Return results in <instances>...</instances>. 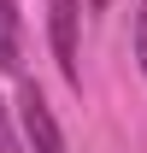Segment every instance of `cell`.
Returning a JSON list of instances; mask_svg holds the SVG:
<instances>
[{"instance_id": "8992f818", "label": "cell", "mask_w": 147, "mask_h": 153, "mask_svg": "<svg viewBox=\"0 0 147 153\" xmlns=\"http://www.w3.org/2000/svg\"><path fill=\"white\" fill-rule=\"evenodd\" d=\"M88 6H94V12H100V6H112V0H88Z\"/></svg>"}, {"instance_id": "6da1fadb", "label": "cell", "mask_w": 147, "mask_h": 153, "mask_svg": "<svg viewBox=\"0 0 147 153\" xmlns=\"http://www.w3.org/2000/svg\"><path fill=\"white\" fill-rule=\"evenodd\" d=\"M18 112H24V130H30V147L36 153H65V135H59V124H53V106L41 100L36 82L18 88Z\"/></svg>"}, {"instance_id": "3957f363", "label": "cell", "mask_w": 147, "mask_h": 153, "mask_svg": "<svg viewBox=\"0 0 147 153\" xmlns=\"http://www.w3.org/2000/svg\"><path fill=\"white\" fill-rule=\"evenodd\" d=\"M0 76H24V24L12 0H0Z\"/></svg>"}, {"instance_id": "7a4b0ae2", "label": "cell", "mask_w": 147, "mask_h": 153, "mask_svg": "<svg viewBox=\"0 0 147 153\" xmlns=\"http://www.w3.org/2000/svg\"><path fill=\"white\" fill-rule=\"evenodd\" d=\"M76 0H53V12H47V24H53V53H59V71H65V82L71 88H82V65H76Z\"/></svg>"}, {"instance_id": "277c9868", "label": "cell", "mask_w": 147, "mask_h": 153, "mask_svg": "<svg viewBox=\"0 0 147 153\" xmlns=\"http://www.w3.org/2000/svg\"><path fill=\"white\" fill-rule=\"evenodd\" d=\"M135 59H141V76H147V6H135Z\"/></svg>"}, {"instance_id": "5b68a950", "label": "cell", "mask_w": 147, "mask_h": 153, "mask_svg": "<svg viewBox=\"0 0 147 153\" xmlns=\"http://www.w3.org/2000/svg\"><path fill=\"white\" fill-rule=\"evenodd\" d=\"M0 153H18V135H12V124H6V106H0Z\"/></svg>"}]
</instances>
